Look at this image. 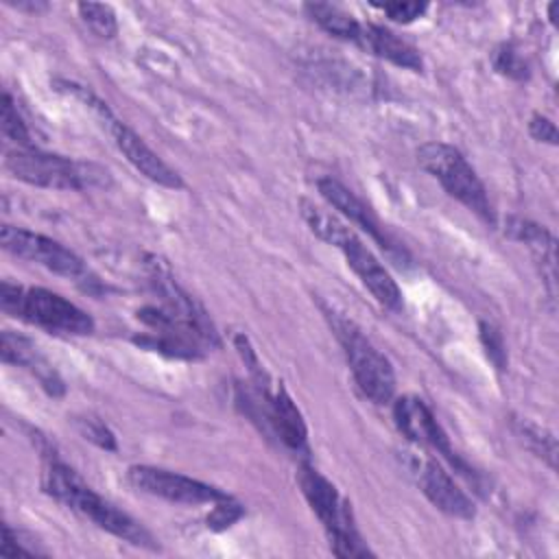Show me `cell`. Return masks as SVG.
I'll return each instance as SVG.
<instances>
[{
    "label": "cell",
    "mask_w": 559,
    "mask_h": 559,
    "mask_svg": "<svg viewBox=\"0 0 559 559\" xmlns=\"http://www.w3.org/2000/svg\"><path fill=\"white\" fill-rule=\"evenodd\" d=\"M358 46H362L369 52H373L376 57H382V59H386L400 68H406V70L419 72L424 66L421 55L415 46H411L408 41H404L393 31H389L380 24H362Z\"/></svg>",
    "instance_id": "17"
},
{
    "label": "cell",
    "mask_w": 559,
    "mask_h": 559,
    "mask_svg": "<svg viewBox=\"0 0 559 559\" xmlns=\"http://www.w3.org/2000/svg\"><path fill=\"white\" fill-rule=\"evenodd\" d=\"M382 13L389 15V20L397 24H411L417 17H421L428 11L426 2H384V4H373Z\"/></svg>",
    "instance_id": "25"
},
{
    "label": "cell",
    "mask_w": 559,
    "mask_h": 559,
    "mask_svg": "<svg viewBox=\"0 0 559 559\" xmlns=\"http://www.w3.org/2000/svg\"><path fill=\"white\" fill-rule=\"evenodd\" d=\"M76 11L81 20L103 39H111L118 33V20L109 4L103 2H79Z\"/></svg>",
    "instance_id": "20"
},
{
    "label": "cell",
    "mask_w": 559,
    "mask_h": 559,
    "mask_svg": "<svg viewBox=\"0 0 559 559\" xmlns=\"http://www.w3.org/2000/svg\"><path fill=\"white\" fill-rule=\"evenodd\" d=\"M393 419H395L397 430H400L408 441L435 450V452L441 454L456 472H461L465 478L474 480V472L456 456V452H454L452 445H450L448 435L443 432V428L439 426L437 417L432 415V411L426 406L424 400L413 397V395L397 397L395 404H393Z\"/></svg>",
    "instance_id": "8"
},
{
    "label": "cell",
    "mask_w": 559,
    "mask_h": 559,
    "mask_svg": "<svg viewBox=\"0 0 559 559\" xmlns=\"http://www.w3.org/2000/svg\"><path fill=\"white\" fill-rule=\"evenodd\" d=\"M417 162L428 175H432L441 183V188L452 199L463 203L487 225L496 223L489 194L480 177L459 148L445 142H426L417 148Z\"/></svg>",
    "instance_id": "6"
},
{
    "label": "cell",
    "mask_w": 559,
    "mask_h": 559,
    "mask_svg": "<svg viewBox=\"0 0 559 559\" xmlns=\"http://www.w3.org/2000/svg\"><path fill=\"white\" fill-rule=\"evenodd\" d=\"M480 341L487 349V356L489 360L498 367V369H504L507 367V352H504V341L500 336V332L491 325V323H480Z\"/></svg>",
    "instance_id": "27"
},
{
    "label": "cell",
    "mask_w": 559,
    "mask_h": 559,
    "mask_svg": "<svg viewBox=\"0 0 559 559\" xmlns=\"http://www.w3.org/2000/svg\"><path fill=\"white\" fill-rule=\"evenodd\" d=\"M148 277H151V284L155 288V293L159 295V301H162V308L177 317L179 321H183L186 325H190L192 330H197L205 343L210 347H216L218 345V336H216V330L207 317V312L201 308V304H197L170 275V271L157 260L153 258L148 262Z\"/></svg>",
    "instance_id": "10"
},
{
    "label": "cell",
    "mask_w": 559,
    "mask_h": 559,
    "mask_svg": "<svg viewBox=\"0 0 559 559\" xmlns=\"http://www.w3.org/2000/svg\"><path fill=\"white\" fill-rule=\"evenodd\" d=\"M338 249L343 251L347 266L358 275V280L376 297L378 304H382L384 308H391V310L402 308L400 286L395 284V280L389 275V271L378 262V258L362 245V240L356 234L349 240H345Z\"/></svg>",
    "instance_id": "12"
},
{
    "label": "cell",
    "mask_w": 559,
    "mask_h": 559,
    "mask_svg": "<svg viewBox=\"0 0 559 559\" xmlns=\"http://www.w3.org/2000/svg\"><path fill=\"white\" fill-rule=\"evenodd\" d=\"M528 131H531V135H533L535 140H539V142H548V144H552V146H555V144H557V140H559L555 122H552L550 118L542 116V114H535V116L531 118V122H528Z\"/></svg>",
    "instance_id": "28"
},
{
    "label": "cell",
    "mask_w": 559,
    "mask_h": 559,
    "mask_svg": "<svg viewBox=\"0 0 559 559\" xmlns=\"http://www.w3.org/2000/svg\"><path fill=\"white\" fill-rule=\"evenodd\" d=\"M299 212H301V218L306 221V225L310 227V231L336 249L356 234L347 223H343L338 216H334L330 210L317 205L314 201L301 199Z\"/></svg>",
    "instance_id": "18"
},
{
    "label": "cell",
    "mask_w": 559,
    "mask_h": 559,
    "mask_svg": "<svg viewBox=\"0 0 559 559\" xmlns=\"http://www.w3.org/2000/svg\"><path fill=\"white\" fill-rule=\"evenodd\" d=\"M321 310L343 347L352 376L367 400L373 404H389L395 395V373L389 358L362 334V330L347 317L334 312L325 304Z\"/></svg>",
    "instance_id": "4"
},
{
    "label": "cell",
    "mask_w": 559,
    "mask_h": 559,
    "mask_svg": "<svg viewBox=\"0 0 559 559\" xmlns=\"http://www.w3.org/2000/svg\"><path fill=\"white\" fill-rule=\"evenodd\" d=\"M319 194L334 207L338 210L345 218H349L356 227H360L362 231H367L382 249H386L389 253L395 251V245L391 242V238L386 236L382 223L378 221V216L371 212V207L358 199L347 186H343L341 181L332 179V177H321L317 181Z\"/></svg>",
    "instance_id": "14"
},
{
    "label": "cell",
    "mask_w": 559,
    "mask_h": 559,
    "mask_svg": "<svg viewBox=\"0 0 559 559\" xmlns=\"http://www.w3.org/2000/svg\"><path fill=\"white\" fill-rule=\"evenodd\" d=\"M0 242H2L4 251L13 253L22 260L35 262V264L48 269L50 273L74 280L85 290H94L98 286V280L90 273L85 262L72 249L61 245L59 240H52L44 234H37V231L24 229V227L2 225Z\"/></svg>",
    "instance_id": "7"
},
{
    "label": "cell",
    "mask_w": 559,
    "mask_h": 559,
    "mask_svg": "<svg viewBox=\"0 0 559 559\" xmlns=\"http://www.w3.org/2000/svg\"><path fill=\"white\" fill-rule=\"evenodd\" d=\"M520 435L524 437V441L528 443V448L548 461L550 467H555V452H557V445H555V437L550 432H546L544 428H537V426H531V424H524L520 421Z\"/></svg>",
    "instance_id": "23"
},
{
    "label": "cell",
    "mask_w": 559,
    "mask_h": 559,
    "mask_svg": "<svg viewBox=\"0 0 559 559\" xmlns=\"http://www.w3.org/2000/svg\"><path fill=\"white\" fill-rule=\"evenodd\" d=\"M297 483H299L310 509L323 524L330 548L336 557L347 559V557H371L373 555L356 528L352 504L338 493V489L321 472H317L312 465L304 463L299 467Z\"/></svg>",
    "instance_id": "2"
},
{
    "label": "cell",
    "mask_w": 559,
    "mask_h": 559,
    "mask_svg": "<svg viewBox=\"0 0 559 559\" xmlns=\"http://www.w3.org/2000/svg\"><path fill=\"white\" fill-rule=\"evenodd\" d=\"M129 483L148 496L164 498L168 502L177 504H205V502H218L229 498L225 491L201 483L197 478H190L186 474H177L170 469L153 467V465H131L127 472Z\"/></svg>",
    "instance_id": "9"
},
{
    "label": "cell",
    "mask_w": 559,
    "mask_h": 559,
    "mask_svg": "<svg viewBox=\"0 0 559 559\" xmlns=\"http://www.w3.org/2000/svg\"><path fill=\"white\" fill-rule=\"evenodd\" d=\"M240 515H242L240 504H236L231 498H225V500L214 502V509H212V513L207 515V526H210L212 531H225V528H229L236 520H240Z\"/></svg>",
    "instance_id": "26"
},
{
    "label": "cell",
    "mask_w": 559,
    "mask_h": 559,
    "mask_svg": "<svg viewBox=\"0 0 559 559\" xmlns=\"http://www.w3.org/2000/svg\"><path fill=\"white\" fill-rule=\"evenodd\" d=\"M491 63L496 68V72H500L502 76L507 79H513V81H526L531 76V70H528V63L524 61V57L520 55V50L504 41L500 44L493 55H491Z\"/></svg>",
    "instance_id": "21"
},
{
    "label": "cell",
    "mask_w": 559,
    "mask_h": 559,
    "mask_svg": "<svg viewBox=\"0 0 559 559\" xmlns=\"http://www.w3.org/2000/svg\"><path fill=\"white\" fill-rule=\"evenodd\" d=\"M507 234L513 240L524 242L528 247V251L533 253L535 262L542 266V277L546 280V284H548V288L552 293L555 290L552 288L555 286V277H557V273H555V266H557L555 260L557 258H555V238H552V234L546 227H542V225H537L533 221L520 218V216L507 218Z\"/></svg>",
    "instance_id": "16"
},
{
    "label": "cell",
    "mask_w": 559,
    "mask_h": 559,
    "mask_svg": "<svg viewBox=\"0 0 559 559\" xmlns=\"http://www.w3.org/2000/svg\"><path fill=\"white\" fill-rule=\"evenodd\" d=\"M417 483L424 496L445 515L459 520H472L476 509L472 498L454 483L445 467L437 459H424L417 463Z\"/></svg>",
    "instance_id": "13"
},
{
    "label": "cell",
    "mask_w": 559,
    "mask_h": 559,
    "mask_svg": "<svg viewBox=\"0 0 559 559\" xmlns=\"http://www.w3.org/2000/svg\"><path fill=\"white\" fill-rule=\"evenodd\" d=\"M41 487L57 502L94 522L98 528L142 548H155L153 535L129 513L96 493L72 467L50 461L41 474Z\"/></svg>",
    "instance_id": "1"
},
{
    "label": "cell",
    "mask_w": 559,
    "mask_h": 559,
    "mask_svg": "<svg viewBox=\"0 0 559 559\" xmlns=\"http://www.w3.org/2000/svg\"><path fill=\"white\" fill-rule=\"evenodd\" d=\"M76 428L79 432L83 435V439L96 443L98 448L103 450H116V437L114 432L107 428L105 421H100L98 417H92V415H85V417H76Z\"/></svg>",
    "instance_id": "24"
},
{
    "label": "cell",
    "mask_w": 559,
    "mask_h": 559,
    "mask_svg": "<svg viewBox=\"0 0 559 559\" xmlns=\"http://www.w3.org/2000/svg\"><path fill=\"white\" fill-rule=\"evenodd\" d=\"M2 557H33L35 550L26 548L20 544L17 535L11 531L9 524H2V546H0Z\"/></svg>",
    "instance_id": "29"
},
{
    "label": "cell",
    "mask_w": 559,
    "mask_h": 559,
    "mask_svg": "<svg viewBox=\"0 0 559 559\" xmlns=\"http://www.w3.org/2000/svg\"><path fill=\"white\" fill-rule=\"evenodd\" d=\"M0 306L7 314L48 332L76 336L94 332V319L83 308L48 288H24L11 282H2Z\"/></svg>",
    "instance_id": "3"
},
{
    "label": "cell",
    "mask_w": 559,
    "mask_h": 559,
    "mask_svg": "<svg viewBox=\"0 0 559 559\" xmlns=\"http://www.w3.org/2000/svg\"><path fill=\"white\" fill-rule=\"evenodd\" d=\"M306 13L332 37L343 39V41H360V33H362V24L347 11H343L336 4H328V2H310L306 4Z\"/></svg>",
    "instance_id": "19"
},
{
    "label": "cell",
    "mask_w": 559,
    "mask_h": 559,
    "mask_svg": "<svg viewBox=\"0 0 559 559\" xmlns=\"http://www.w3.org/2000/svg\"><path fill=\"white\" fill-rule=\"evenodd\" d=\"M2 122V133L9 138V140H13L17 146H22V148H31L33 146V142H31V131H28V127H26V122H24V118L20 116V111H17V107H15V103H13V98H11V94H7L4 92V96H2V118H0Z\"/></svg>",
    "instance_id": "22"
},
{
    "label": "cell",
    "mask_w": 559,
    "mask_h": 559,
    "mask_svg": "<svg viewBox=\"0 0 559 559\" xmlns=\"http://www.w3.org/2000/svg\"><path fill=\"white\" fill-rule=\"evenodd\" d=\"M4 166L15 179L37 188L90 190L109 183V173L92 162L70 159L33 146H17L15 151H9L4 157Z\"/></svg>",
    "instance_id": "5"
},
{
    "label": "cell",
    "mask_w": 559,
    "mask_h": 559,
    "mask_svg": "<svg viewBox=\"0 0 559 559\" xmlns=\"http://www.w3.org/2000/svg\"><path fill=\"white\" fill-rule=\"evenodd\" d=\"M103 124L111 133L118 151L127 157V162L138 173H142L146 179H151L164 188H175V190L183 188V181L177 175V170H173L129 124L118 120L114 114H109L103 120Z\"/></svg>",
    "instance_id": "11"
},
{
    "label": "cell",
    "mask_w": 559,
    "mask_h": 559,
    "mask_svg": "<svg viewBox=\"0 0 559 559\" xmlns=\"http://www.w3.org/2000/svg\"><path fill=\"white\" fill-rule=\"evenodd\" d=\"M0 354H2L4 362L26 367L28 371H33V376L41 382V386L50 395H55V397L63 395L61 378L57 376V371L48 365V360L37 352V347L26 336L4 330L2 341H0Z\"/></svg>",
    "instance_id": "15"
}]
</instances>
